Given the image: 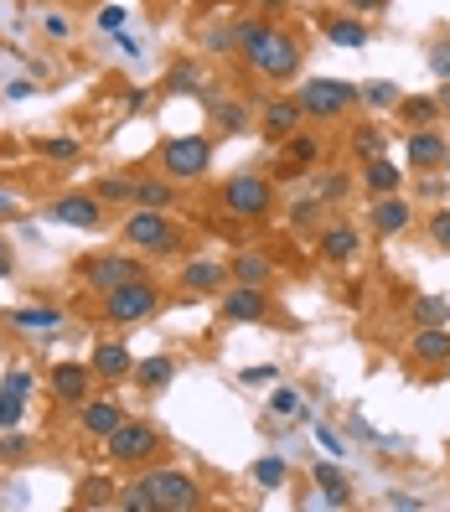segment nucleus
Listing matches in <instances>:
<instances>
[{
    "instance_id": "obj_23",
    "label": "nucleus",
    "mask_w": 450,
    "mask_h": 512,
    "mask_svg": "<svg viewBox=\"0 0 450 512\" xmlns=\"http://www.w3.org/2000/svg\"><path fill=\"white\" fill-rule=\"evenodd\" d=\"M321 32H326V42H337V47H368V16L321 11Z\"/></svg>"
},
{
    "instance_id": "obj_1",
    "label": "nucleus",
    "mask_w": 450,
    "mask_h": 512,
    "mask_svg": "<svg viewBox=\"0 0 450 512\" xmlns=\"http://www.w3.org/2000/svg\"><path fill=\"white\" fill-rule=\"evenodd\" d=\"M244 63L264 83H290L300 68H306V47H300V37L290 32V26H264L259 42L244 47Z\"/></svg>"
},
{
    "instance_id": "obj_25",
    "label": "nucleus",
    "mask_w": 450,
    "mask_h": 512,
    "mask_svg": "<svg viewBox=\"0 0 450 512\" xmlns=\"http://www.w3.org/2000/svg\"><path fill=\"white\" fill-rule=\"evenodd\" d=\"M171 202H176V182H171L166 171L140 176V182H135V207H150V213H171Z\"/></svg>"
},
{
    "instance_id": "obj_43",
    "label": "nucleus",
    "mask_w": 450,
    "mask_h": 512,
    "mask_svg": "<svg viewBox=\"0 0 450 512\" xmlns=\"http://www.w3.org/2000/svg\"><path fill=\"white\" fill-rule=\"evenodd\" d=\"M26 419V394H11V388H0V430H16Z\"/></svg>"
},
{
    "instance_id": "obj_16",
    "label": "nucleus",
    "mask_w": 450,
    "mask_h": 512,
    "mask_svg": "<svg viewBox=\"0 0 450 512\" xmlns=\"http://www.w3.org/2000/svg\"><path fill=\"white\" fill-rule=\"evenodd\" d=\"M409 223H414V202L409 197L388 192V197H373L368 202V228L378 238H399V233H409Z\"/></svg>"
},
{
    "instance_id": "obj_5",
    "label": "nucleus",
    "mask_w": 450,
    "mask_h": 512,
    "mask_svg": "<svg viewBox=\"0 0 450 512\" xmlns=\"http://www.w3.org/2000/svg\"><path fill=\"white\" fill-rule=\"evenodd\" d=\"M156 161H161V171L171 176L176 187L202 182L207 166H213V135H171V140H161Z\"/></svg>"
},
{
    "instance_id": "obj_31",
    "label": "nucleus",
    "mask_w": 450,
    "mask_h": 512,
    "mask_svg": "<svg viewBox=\"0 0 450 512\" xmlns=\"http://www.w3.org/2000/svg\"><path fill=\"white\" fill-rule=\"evenodd\" d=\"M321 223H326V202H321L316 192L290 202V228H295V233H321Z\"/></svg>"
},
{
    "instance_id": "obj_37",
    "label": "nucleus",
    "mask_w": 450,
    "mask_h": 512,
    "mask_svg": "<svg viewBox=\"0 0 450 512\" xmlns=\"http://www.w3.org/2000/svg\"><path fill=\"white\" fill-rule=\"evenodd\" d=\"M94 192H99V202H135V176L109 171V176H99V182H94Z\"/></svg>"
},
{
    "instance_id": "obj_12",
    "label": "nucleus",
    "mask_w": 450,
    "mask_h": 512,
    "mask_svg": "<svg viewBox=\"0 0 450 512\" xmlns=\"http://www.w3.org/2000/svg\"><path fill=\"white\" fill-rule=\"evenodd\" d=\"M259 135L269 140V145H280V140H290L295 130H306V109H300V99H290V94H275V99H264L259 104Z\"/></svg>"
},
{
    "instance_id": "obj_45",
    "label": "nucleus",
    "mask_w": 450,
    "mask_h": 512,
    "mask_svg": "<svg viewBox=\"0 0 450 512\" xmlns=\"http://www.w3.org/2000/svg\"><path fill=\"white\" fill-rule=\"evenodd\" d=\"M425 228H430V244L450 254V207H440V213H430V223H425Z\"/></svg>"
},
{
    "instance_id": "obj_38",
    "label": "nucleus",
    "mask_w": 450,
    "mask_h": 512,
    "mask_svg": "<svg viewBox=\"0 0 450 512\" xmlns=\"http://www.w3.org/2000/svg\"><path fill=\"white\" fill-rule=\"evenodd\" d=\"M254 481H259L264 492H285V481H290L285 456H264V461H254Z\"/></svg>"
},
{
    "instance_id": "obj_58",
    "label": "nucleus",
    "mask_w": 450,
    "mask_h": 512,
    "mask_svg": "<svg viewBox=\"0 0 450 512\" xmlns=\"http://www.w3.org/2000/svg\"><path fill=\"white\" fill-rule=\"evenodd\" d=\"M435 99H440V109L450 114V83H440V88H435Z\"/></svg>"
},
{
    "instance_id": "obj_8",
    "label": "nucleus",
    "mask_w": 450,
    "mask_h": 512,
    "mask_svg": "<svg viewBox=\"0 0 450 512\" xmlns=\"http://www.w3.org/2000/svg\"><path fill=\"white\" fill-rule=\"evenodd\" d=\"M295 99H300V109H306V119H347L357 104H363V88H352L342 78H306Z\"/></svg>"
},
{
    "instance_id": "obj_28",
    "label": "nucleus",
    "mask_w": 450,
    "mask_h": 512,
    "mask_svg": "<svg viewBox=\"0 0 450 512\" xmlns=\"http://www.w3.org/2000/svg\"><path fill=\"white\" fill-rule=\"evenodd\" d=\"M311 481H316V492H321L326 502H332V507H347V502H352L347 476H342L332 461H316V466H311Z\"/></svg>"
},
{
    "instance_id": "obj_53",
    "label": "nucleus",
    "mask_w": 450,
    "mask_h": 512,
    "mask_svg": "<svg viewBox=\"0 0 450 512\" xmlns=\"http://www.w3.org/2000/svg\"><path fill=\"white\" fill-rule=\"evenodd\" d=\"M32 94H37V83H26V78L6 83V99H16V104H21V99H32Z\"/></svg>"
},
{
    "instance_id": "obj_49",
    "label": "nucleus",
    "mask_w": 450,
    "mask_h": 512,
    "mask_svg": "<svg viewBox=\"0 0 450 512\" xmlns=\"http://www.w3.org/2000/svg\"><path fill=\"white\" fill-rule=\"evenodd\" d=\"M42 26H47V37H52V42H68V37H73V26H68V16H47Z\"/></svg>"
},
{
    "instance_id": "obj_54",
    "label": "nucleus",
    "mask_w": 450,
    "mask_h": 512,
    "mask_svg": "<svg viewBox=\"0 0 450 512\" xmlns=\"http://www.w3.org/2000/svg\"><path fill=\"white\" fill-rule=\"evenodd\" d=\"M16 213H21V197L0 187V218H16Z\"/></svg>"
},
{
    "instance_id": "obj_21",
    "label": "nucleus",
    "mask_w": 450,
    "mask_h": 512,
    "mask_svg": "<svg viewBox=\"0 0 450 512\" xmlns=\"http://www.w3.org/2000/svg\"><path fill=\"white\" fill-rule=\"evenodd\" d=\"M357 182H363L368 197H388V192H399L404 187V166L399 161H388V156H373L357 166Z\"/></svg>"
},
{
    "instance_id": "obj_17",
    "label": "nucleus",
    "mask_w": 450,
    "mask_h": 512,
    "mask_svg": "<svg viewBox=\"0 0 450 512\" xmlns=\"http://www.w3.org/2000/svg\"><path fill=\"white\" fill-rule=\"evenodd\" d=\"M125 404L119 399H109V394H94L88 404H78V430L88 435V440H104V435H114L119 425H125Z\"/></svg>"
},
{
    "instance_id": "obj_6",
    "label": "nucleus",
    "mask_w": 450,
    "mask_h": 512,
    "mask_svg": "<svg viewBox=\"0 0 450 512\" xmlns=\"http://www.w3.org/2000/svg\"><path fill=\"white\" fill-rule=\"evenodd\" d=\"M140 275H150V269L135 254H125V249H104V254L78 259V280H83V290H94V295H109V290L130 285Z\"/></svg>"
},
{
    "instance_id": "obj_60",
    "label": "nucleus",
    "mask_w": 450,
    "mask_h": 512,
    "mask_svg": "<svg viewBox=\"0 0 450 512\" xmlns=\"http://www.w3.org/2000/svg\"><path fill=\"white\" fill-rule=\"evenodd\" d=\"M445 373H450V363H445Z\"/></svg>"
},
{
    "instance_id": "obj_7",
    "label": "nucleus",
    "mask_w": 450,
    "mask_h": 512,
    "mask_svg": "<svg viewBox=\"0 0 450 512\" xmlns=\"http://www.w3.org/2000/svg\"><path fill=\"white\" fill-rule=\"evenodd\" d=\"M145 492L156 502V512H192L202 507V481L192 471H176V466H150L145 476Z\"/></svg>"
},
{
    "instance_id": "obj_29",
    "label": "nucleus",
    "mask_w": 450,
    "mask_h": 512,
    "mask_svg": "<svg viewBox=\"0 0 450 512\" xmlns=\"http://www.w3.org/2000/svg\"><path fill=\"white\" fill-rule=\"evenodd\" d=\"M409 326H450V295H414Z\"/></svg>"
},
{
    "instance_id": "obj_30",
    "label": "nucleus",
    "mask_w": 450,
    "mask_h": 512,
    "mask_svg": "<svg viewBox=\"0 0 450 512\" xmlns=\"http://www.w3.org/2000/svg\"><path fill=\"white\" fill-rule=\"evenodd\" d=\"M207 109H213L218 135H238V130H249V125H254L249 104H238V99H218V104H207Z\"/></svg>"
},
{
    "instance_id": "obj_59",
    "label": "nucleus",
    "mask_w": 450,
    "mask_h": 512,
    "mask_svg": "<svg viewBox=\"0 0 450 512\" xmlns=\"http://www.w3.org/2000/svg\"><path fill=\"white\" fill-rule=\"evenodd\" d=\"M63 6H99V0H63Z\"/></svg>"
},
{
    "instance_id": "obj_11",
    "label": "nucleus",
    "mask_w": 450,
    "mask_h": 512,
    "mask_svg": "<svg viewBox=\"0 0 450 512\" xmlns=\"http://www.w3.org/2000/svg\"><path fill=\"white\" fill-rule=\"evenodd\" d=\"M321 140L311 135V130H295L290 140H280V156H275V166H269V176H285V182H295V176H311L316 166H321Z\"/></svg>"
},
{
    "instance_id": "obj_2",
    "label": "nucleus",
    "mask_w": 450,
    "mask_h": 512,
    "mask_svg": "<svg viewBox=\"0 0 450 512\" xmlns=\"http://www.w3.org/2000/svg\"><path fill=\"white\" fill-rule=\"evenodd\" d=\"M119 238H125L140 259H176L187 249V233L176 228L166 213H150V207H135V213L119 223Z\"/></svg>"
},
{
    "instance_id": "obj_35",
    "label": "nucleus",
    "mask_w": 450,
    "mask_h": 512,
    "mask_svg": "<svg viewBox=\"0 0 450 512\" xmlns=\"http://www.w3.org/2000/svg\"><path fill=\"white\" fill-rule=\"evenodd\" d=\"M11 326L16 331H57V326H63V311H52V306H21V311H11Z\"/></svg>"
},
{
    "instance_id": "obj_15",
    "label": "nucleus",
    "mask_w": 450,
    "mask_h": 512,
    "mask_svg": "<svg viewBox=\"0 0 450 512\" xmlns=\"http://www.w3.org/2000/svg\"><path fill=\"white\" fill-rule=\"evenodd\" d=\"M47 218L52 223H68V228H83V233H94L104 223V202L99 192H63L52 207H47Z\"/></svg>"
},
{
    "instance_id": "obj_42",
    "label": "nucleus",
    "mask_w": 450,
    "mask_h": 512,
    "mask_svg": "<svg viewBox=\"0 0 450 512\" xmlns=\"http://www.w3.org/2000/svg\"><path fill=\"white\" fill-rule=\"evenodd\" d=\"M202 47L218 52V57H233V52H238V32H233V26H207V32H202Z\"/></svg>"
},
{
    "instance_id": "obj_14",
    "label": "nucleus",
    "mask_w": 450,
    "mask_h": 512,
    "mask_svg": "<svg viewBox=\"0 0 450 512\" xmlns=\"http://www.w3.org/2000/svg\"><path fill=\"white\" fill-rule=\"evenodd\" d=\"M404 161H409V171H445L450 166V140L435 130V125H425V130H404Z\"/></svg>"
},
{
    "instance_id": "obj_55",
    "label": "nucleus",
    "mask_w": 450,
    "mask_h": 512,
    "mask_svg": "<svg viewBox=\"0 0 450 512\" xmlns=\"http://www.w3.org/2000/svg\"><path fill=\"white\" fill-rule=\"evenodd\" d=\"M11 275V244H6V233H0V280Z\"/></svg>"
},
{
    "instance_id": "obj_20",
    "label": "nucleus",
    "mask_w": 450,
    "mask_h": 512,
    "mask_svg": "<svg viewBox=\"0 0 450 512\" xmlns=\"http://www.w3.org/2000/svg\"><path fill=\"white\" fill-rule=\"evenodd\" d=\"M409 363H419V368H445V363H450V326H414Z\"/></svg>"
},
{
    "instance_id": "obj_52",
    "label": "nucleus",
    "mask_w": 450,
    "mask_h": 512,
    "mask_svg": "<svg viewBox=\"0 0 450 512\" xmlns=\"http://www.w3.org/2000/svg\"><path fill=\"white\" fill-rule=\"evenodd\" d=\"M0 456H6V461H21V456H26V440H21V435H6V440H0Z\"/></svg>"
},
{
    "instance_id": "obj_51",
    "label": "nucleus",
    "mask_w": 450,
    "mask_h": 512,
    "mask_svg": "<svg viewBox=\"0 0 450 512\" xmlns=\"http://www.w3.org/2000/svg\"><path fill=\"white\" fill-rule=\"evenodd\" d=\"M238 378H244V383H275V378H280V368H269V363H264V368H244Z\"/></svg>"
},
{
    "instance_id": "obj_18",
    "label": "nucleus",
    "mask_w": 450,
    "mask_h": 512,
    "mask_svg": "<svg viewBox=\"0 0 450 512\" xmlns=\"http://www.w3.org/2000/svg\"><path fill=\"white\" fill-rule=\"evenodd\" d=\"M316 254L326 264H352L357 254H363V233H357V223H321Z\"/></svg>"
},
{
    "instance_id": "obj_46",
    "label": "nucleus",
    "mask_w": 450,
    "mask_h": 512,
    "mask_svg": "<svg viewBox=\"0 0 450 512\" xmlns=\"http://www.w3.org/2000/svg\"><path fill=\"white\" fill-rule=\"evenodd\" d=\"M0 388H11V394H32V388H37V378L26 373V368H11V373H6V383H0Z\"/></svg>"
},
{
    "instance_id": "obj_24",
    "label": "nucleus",
    "mask_w": 450,
    "mask_h": 512,
    "mask_svg": "<svg viewBox=\"0 0 450 512\" xmlns=\"http://www.w3.org/2000/svg\"><path fill=\"white\" fill-rule=\"evenodd\" d=\"M394 114L404 119V130H425V125H440V119H445V109H440L435 94H404Z\"/></svg>"
},
{
    "instance_id": "obj_47",
    "label": "nucleus",
    "mask_w": 450,
    "mask_h": 512,
    "mask_svg": "<svg viewBox=\"0 0 450 512\" xmlns=\"http://www.w3.org/2000/svg\"><path fill=\"white\" fill-rule=\"evenodd\" d=\"M316 440H321V450H326V456H332V461H337V456H347V445H342V435H337V430L316 425Z\"/></svg>"
},
{
    "instance_id": "obj_33",
    "label": "nucleus",
    "mask_w": 450,
    "mask_h": 512,
    "mask_svg": "<svg viewBox=\"0 0 450 512\" xmlns=\"http://www.w3.org/2000/svg\"><path fill=\"white\" fill-rule=\"evenodd\" d=\"M311 176H316V197H321V202H347V197H352V171H342V166L321 171V166H316Z\"/></svg>"
},
{
    "instance_id": "obj_22",
    "label": "nucleus",
    "mask_w": 450,
    "mask_h": 512,
    "mask_svg": "<svg viewBox=\"0 0 450 512\" xmlns=\"http://www.w3.org/2000/svg\"><path fill=\"white\" fill-rule=\"evenodd\" d=\"M88 363H94L99 383H125V378L135 373V357H130V347H125V342H99Z\"/></svg>"
},
{
    "instance_id": "obj_9",
    "label": "nucleus",
    "mask_w": 450,
    "mask_h": 512,
    "mask_svg": "<svg viewBox=\"0 0 450 512\" xmlns=\"http://www.w3.org/2000/svg\"><path fill=\"white\" fill-rule=\"evenodd\" d=\"M156 306H161V285L150 275H140V280H130V285H119V290L104 295V321L109 326H135V321L156 316Z\"/></svg>"
},
{
    "instance_id": "obj_10",
    "label": "nucleus",
    "mask_w": 450,
    "mask_h": 512,
    "mask_svg": "<svg viewBox=\"0 0 450 512\" xmlns=\"http://www.w3.org/2000/svg\"><path fill=\"white\" fill-rule=\"evenodd\" d=\"M94 363H52L47 368V388H52V399L63 404V409H78L94 399Z\"/></svg>"
},
{
    "instance_id": "obj_13",
    "label": "nucleus",
    "mask_w": 450,
    "mask_h": 512,
    "mask_svg": "<svg viewBox=\"0 0 450 512\" xmlns=\"http://www.w3.org/2000/svg\"><path fill=\"white\" fill-rule=\"evenodd\" d=\"M218 311H223V321L228 326H259L264 316H269V290L264 285H228L223 290V300H218Z\"/></svg>"
},
{
    "instance_id": "obj_56",
    "label": "nucleus",
    "mask_w": 450,
    "mask_h": 512,
    "mask_svg": "<svg viewBox=\"0 0 450 512\" xmlns=\"http://www.w3.org/2000/svg\"><path fill=\"white\" fill-rule=\"evenodd\" d=\"M388 507H419V497H409V492H394V497H388Z\"/></svg>"
},
{
    "instance_id": "obj_34",
    "label": "nucleus",
    "mask_w": 450,
    "mask_h": 512,
    "mask_svg": "<svg viewBox=\"0 0 450 512\" xmlns=\"http://www.w3.org/2000/svg\"><path fill=\"white\" fill-rule=\"evenodd\" d=\"M37 156L42 161H57V166L83 161V140L78 135H47V140H37Z\"/></svg>"
},
{
    "instance_id": "obj_27",
    "label": "nucleus",
    "mask_w": 450,
    "mask_h": 512,
    "mask_svg": "<svg viewBox=\"0 0 450 512\" xmlns=\"http://www.w3.org/2000/svg\"><path fill=\"white\" fill-rule=\"evenodd\" d=\"M228 275L238 285H269V280H275V264H269L264 254H254V249H238L233 264H228Z\"/></svg>"
},
{
    "instance_id": "obj_41",
    "label": "nucleus",
    "mask_w": 450,
    "mask_h": 512,
    "mask_svg": "<svg viewBox=\"0 0 450 512\" xmlns=\"http://www.w3.org/2000/svg\"><path fill=\"white\" fill-rule=\"evenodd\" d=\"M166 88H171V94H202V73H197V63H176L171 78H166Z\"/></svg>"
},
{
    "instance_id": "obj_4",
    "label": "nucleus",
    "mask_w": 450,
    "mask_h": 512,
    "mask_svg": "<svg viewBox=\"0 0 450 512\" xmlns=\"http://www.w3.org/2000/svg\"><path fill=\"white\" fill-rule=\"evenodd\" d=\"M104 445V456L114 461V466H125V471H140V466H150L166 450V440H161V430L150 425V419H125L114 435H104L99 440Z\"/></svg>"
},
{
    "instance_id": "obj_40",
    "label": "nucleus",
    "mask_w": 450,
    "mask_h": 512,
    "mask_svg": "<svg viewBox=\"0 0 450 512\" xmlns=\"http://www.w3.org/2000/svg\"><path fill=\"white\" fill-rule=\"evenodd\" d=\"M399 99H404L399 83H368V88H363V104H368V109H399Z\"/></svg>"
},
{
    "instance_id": "obj_57",
    "label": "nucleus",
    "mask_w": 450,
    "mask_h": 512,
    "mask_svg": "<svg viewBox=\"0 0 450 512\" xmlns=\"http://www.w3.org/2000/svg\"><path fill=\"white\" fill-rule=\"evenodd\" d=\"M254 6H259V11H269V16H275V11H285V6H290V0H254Z\"/></svg>"
},
{
    "instance_id": "obj_36",
    "label": "nucleus",
    "mask_w": 450,
    "mask_h": 512,
    "mask_svg": "<svg viewBox=\"0 0 450 512\" xmlns=\"http://www.w3.org/2000/svg\"><path fill=\"white\" fill-rule=\"evenodd\" d=\"M269 414H280V419H300V425H306L311 419V409H306V399L295 394V388H275V394H269Z\"/></svg>"
},
{
    "instance_id": "obj_39",
    "label": "nucleus",
    "mask_w": 450,
    "mask_h": 512,
    "mask_svg": "<svg viewBox=\"0 0 450 512\" xmlns=\"http://www.w3.org/2000/svg\"><path fill=\"white\" fill-rule=\"evenodd\" d=\"M114 502H119V492L109 487L104 476H94V481H83V487H78V507H114Z\"/></svg>"
},
{
    "instance_id": "obj_50",
    "label": "nucleus",
    "mask_w": 450,
    "mask_h": 512,
    "mask_svg": "<svg viewBox=\"0 0 450 512\" xmlns=\"http://www.w3.org/2000/svg\"><path fill=\"white\" fill-rule=\"evenodd\" d=\"M342 6H347L352 16H378V11L388 6V0H342Z\"/></svg>"
},
{
    "instance_id": "obj_48",
    "label": "nucleus",
    "mask_w": 450,
    "mask_h": 512,
    "mask_svg": "<svg viewBox=\"0 0 450 512\" xmlns=\"http://www.w3.org/2000/svg\"><path fill=\"white\" fill-rule=\"evenodd\" d=\"M99 26L104 32H125V6H99Z\"/></svg>"
},
{
    "instance_id": "obj_44",
    "label": "nucleus",
    "mask_w": 450,
    "mask_h": 512,
    "mask_svg": "<svg viewBox=\"0 0 450 512\" xmlns=\"http://www.w3.org/2000/svg\"><path fill=\"white\" fill-rule=\"evenodd\" d=\"M425 63H430V73H435L440 83H450V37H435V42H430Z\"/></svg>"
},
{
    "instance_id": "obj_19",
    "label": "nucleus",
    "mask_w": 450,
    "mask_h": 512,
    "mask_svg": "<svg viewBox=\"0 0 450 512\" xmlns=\"http://www.w3.org/2000/svg\"><path fill=\"white\" fill-rule=\"evenodd\" d=\"M228 280H233L228 264H218V259H187L182 275H176V285H182L187 295H223Z\"/></svg>"
},
{
    "instance_id": "obj_32",
    "label": "nucleus",
    "mask_w": 450,
    "mask_h": 512,
    "mask_svg": "<svg viewBox=\"0 0 450 512\" xmlns=\"http://www.w3.org/2000/svg\"><path fill=\"white\" fill-rule=\"evenodd\" d=\"M383 130L378 125H357L352 135H347V156L357 161V166H363V161H373V156H383Z\"/></svg>"
},
{
    "instance_id": "obj_3",
    "label": "nucleus",
    "mask_w": 450,
    "mask_h": 512,
    "mask_svg": "<svg viewBox=\"0 0 450 512\" xmlns=\"http://www.w3.org/2000/svg\"><path fill=\"white\" fill-rule=\"evenodd\" d=\"M218 202H223V213L238 218V223H264L269 213H275V176H264V171H238L228 176V182L218 187Z\"/></svg>"
},
{
    "instance_id": "obj_26",
    "label": "nucleus",
    "mask_w": 450,
    "mask_h": 512,
    "mask_svg": "<svg viewBox=\"0 0 450 512\" xmlns=\"http://www.w3.org/2000/svg\"><path fill=\"white\" fill-rule=\"evenodd\" d=\"M171 373H176V357H166V352H156V357H145V363H135V388L140 394H161V388L171 383Z\"/></svg>"
}]
</instances>
